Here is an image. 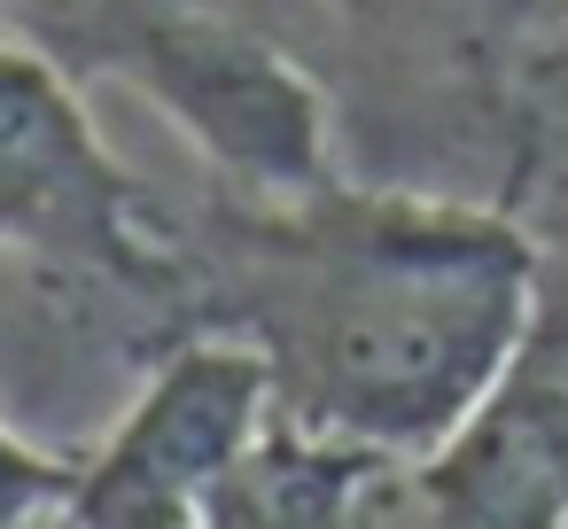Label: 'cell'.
I'll list each match as a JSON object with an SVG mask.
<instances>
[{"label": "cell", "instance_id": "4", "mask_svg": "<svg viewBox=\"0 0 568 529\" xmlns=\"http://www.w3.org/2000/svg\"><path fill=\"white\" fill-rule=\"evenodd\" d=\"M0 250L133 265V180L102 149L63 63L0 40Z\"/></svg>", "mask_w": 568, "mask_h": 529}, {"label": "cell", "instance_id": "1", "mask_svg": "<svg viewBox=\"0 0 568 529\" xmlns=\"http://www.w3.org/2000/svg\"><path fill=\"white\" fill-rule=\"evenodd\" d=\"M537 296V250L506 218L320 187L257 257L250 319L281 413L428 459L529 358Z\"/></svg>", "mask_w": 568, "mask_h": 529}, {"label": "cell", "instance_id": "5", "mask_svg": "<svg viewBox=\"0 0 568 529\" xmlns=\"http://www.w3.org/2000/svg\"><path fill=\"white\" fill-rule=\"evenodd\" d=\"M413 521L568 529V366H514L444 451L413 459Z\"/></svg>", "mask_w": 568, "mask_h": 529}, {"label": "cell", "instance_id": "2", "mask_svg": "<svg viewBox=\"0 0 568 529\" xmlns=\"http://www.w3.org/2000/svg\"><path fill=\"white\" fill-rule=\"evenodd\" d=\"M87 24V48L125 87H141L211 164L288 203L327 187V110L312 79L257 32L187 0H94Z\"/></svg>", "mask_w": 568, "mask_h": 529}, {"label": "cell", "instance_id": "6", "mask_svg": "<svg viewBox=\"0 0 568 529\" xmlns=\"http://www.w3.org/2000/svg\"><path fill=\"white\" fill-rule=\"evenodd\" d=\"M343 521H413V459L335 436L320 420L273 413L234 475L211 490L203 529H343Z\"/></svg>", "mask_w": 568, "mask_h": 529}, {"label": "cell", "instance_id": "7", "mask_svg": "<svg viewBox=\"0 0 568 529\" xmlns=\"http://www.w3.org/2000/svg\"><path fill=\"white\" fill-rule=\"evenodd\" d=\"M358 17H374L389 40H405V48H444V55H483V48H498L537 0H351Z\"/></svg>", "mask_w": 568, "mask_h": 529}, {"label": "cell", "instance_id": "3", "mask_svg": "<svg viewBox=\"0 0 568 529\" xmlns=\"http://www.w3.org/2000/svg\"><path fill=\"white\" fill-rule=\"evenodd\" d=\"M281 413V374L265 343H187L172 350L133 413L110 428L102 451L79 459L71 506L55 521L79 529H195L211 513V490L234 475V459L257 444V428Z\"/></svg>", "mask_w": 568, "mask_h": 529}]
</instances>
